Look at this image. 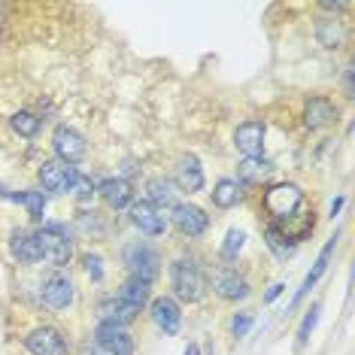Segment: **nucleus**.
<instances>
[{
  "label": "nucleus",
  "instance_id": "obj_1",
  "mask_svg": "<svg viewBox=\"0 0 355 355\" xmlns=\"http://www.w3.org/2000/svg\"><path fill=\"white\" fill-rule=\"evenodd\" d=\"M37 243H40V258L52 268H64L73 258V240L67 237V231L61 225H46L37 231Z\"/></svg>",
  "mask_w": 355,
  "mask_h": 355
},
{
  "label": "nucleus",
  "instance_id": "obj_2",
  "mask_svg": "<svg viewBox=\"0 0 355 355\" xmlns=\"http://www.w3.org/2000/svg\"><path fill=\"white\" fill-rule=\"evenodd\" d=\"M171 286H173V295L189 304L200 301V295H204V277H200V270L191 261L171 264Z\"/></svg>",
  "mask_w": 355,
  "mask_h": 355
},
{
  "label": "nucleus",
  "instance_id": "obj_3",
  "mask_svg": "<svg viewBox=\"0 0 355 355\" xmlns=\"http://www.w3.org/2000/svg\"><path fill=\"white\" fill-rule=\"evenodd\" d=\"M76 180H79L76 167L64 164V161H58V158L40 164V185H43L46 191H52V195H67V191H73Z\"/></svg>",
  "mask_w": 355,
  "mask_h": 355
},
{
  "label": "nucleus",
  "instance_id": "obj_4",
  "mask_svg": "<svg viewBox=\"0 0 355 355\" xmlns=\"http://www.w3.org/2000/svg\"><path fill=\"white\" fill-rule=\"evenodd\" d=\"M301 204H304V195L295 185H273L268 195H264V209H268L277 222L292 219L297 209H301Z\"/></svg>",
  "mask_w": 355,
  "mask_h": 355
},
{
  "label": "nucleus",
  "instance_id": "obj_5",
  "mask_svg": "<svg viewBox=\"0 0 355 355\" xmlns=\"http://www.w3.org/2000/svg\"><path fill=\"white\" fill-rule=\"evenodd\" d=\"M52 149H55V158L73 167L76 161H83V158H85L88 143H85V137L79 134L76 128L58 125V128H55V134H52Z\"/></svg>",
  "mask_w": 355,
  "mask_h": 355
},
{
  "label": "nucleus",
  "instance_id": "obj_6",
  "mask_svg": "<svg viewBox=\"0 0 355 355\" xmlns=\"http://www.w3.org/2000/svg\"><path fill=\"white\" fill-rule=\"evenodd\" d=\"M122 258H125L128 270H131V277L146 279V282H152V279L158 277L161 258H158V252H155V249H152L149 243H128L125 252H122Z\"/></svg>",
  "mask_w": 355,
  "mask_h": 355
},
{
  "label": "nucleus",
  "instance_id": "obj_7",
  "mask_svg": "<svg viewBox=\"0 0 355 355\" xmlns=\"http://www.w3.org/2000/svg\"><path fill=\"white\" fill-rule=\"evenodd\" d=\"M43 304L49 310H67L73 304V282H70L67 273L55 270L43 279Z\"/></svg>",
  "mask_w": 355,
  "mask_h": 355
},
{
  "label": "nucleus",
  "instance_id": "obj_8",
  "mask_svg": "<svg viewBox=\"0 0 355 355\" xmlns=\"http://www.w3.org/2000/svg\"><path fill=\"white\" fill-rule=\"evenodd\" d=\"M25 346H28L31 355H64L67 352V340H64V334L58 328H49V325L31 331V334L25 337Z\"/></svg>",
  "mask_w": 355,
  "mask_h": 355
},
{
  "label": "nucleus",
  "instance_id": "obj_9",
  "mask_svg": "<svg viewBox=\"0 0 355 355\" xmlns=\"http://www.w3.org/2000/svg\"><path fill=\"white\" fill-rule=\"evenodd\" d=\"M98 343L110 355H134L131 331H128L125 325H116V322H101L98 325Z\"/></svg>",
  "mask_w": 355,
  "mask_h": 355
},
{
  "label": "nucleus",
  "instance_id": "obj_10",
  "mask_svg": "<svg viewBox=\"0 0 355 355\" xmlns=\"http://www.w3.org/2000/svg\"><path fill=\"white\" fill-rule=\"evenodd\" d=\"M234 146L243 152L246 158H258L264 149V122L249 119V122L237 125V131H234Z\"/></svg>",
  "mask_w": 355,
  "mask_h": 355
},
{
  "label": "nucleus",
  "instance_id": "obj_11",
  "mask_svg": "<svg viewBox=\"0 0 355 355\" xmlns=\"http://www.w3.org/2000/svg\"><path fill=\"white\" fill-rule=\"evenodd\" d=\"M173 225L185 237H200L209 228V216L195 204H176L173 207Z\"/></svg>",
  "mask_w": 355,
  "mask_h": 355
},
{
  "label": "nucleus",
  "instance_id": "obj_12",
  "mask_svg": "<svg viewBox=\"0 0 355 355\" xmlns=\"http://www.w3.org/2000/svg\"><path fill=\"white\" fill-rule=\"evenodd\" d=\"M149 313H152V322H155L164 334H176L182 325V310L173 297H155L149 306Z\"/></svg>",
  "mask_w": 355,
  "mask_h": 355
},
{
  "label": "nucleus",
  "instance_id": "obj_13",
  "mask_svg": "<svg viewBox=\"0 0 355 355\" xmlns=\"http://www.w3.org/2000/svg\"><path fill=\"white\" fill-rule=\"evenodd\" d=\"M131 219L134 225L140 228L143 234H149V237H161L167 228V222H164V216H161V209H155L149 204V200H140V204H134L131 207Z\"/></svg>",
  "mask_w": 355,
  "mask_h": 355
},
{
  "label": "nucleus",
  "instance_id": "obj_14",
  "mask_svg": "<svg viewBox=\"0 0 355 355\" xmlns=\"http://www.w3.org/2000/svg\"><path fill=\"white\" fill-rule=\"evenodd\" d=\"M337 119V107L328 98H310L304 107V125L310 131H319V128H328Z\"/></svg>",
  "mask_w": 355,
  "mask_h": 355
},
{
  "label": "nucleus",
  "instance_id": "obj_15",
  "mask_svg": "<svg viewBox=\"0 0 355 355\" xmlns=\"http://www.w3.org/2000/svg\"><path fill=\"white\" fill-rule=\"evenodd\" d=\"M173 180L182 191H200L204 189V167H200V161L195 155H185V158H180V164H176Z\"/></svg>",
  "mask_w": 355,
  "mask_h": 355
},
{
  "label": "nucleus",
  "instance_id": "obj_16",
  "mask_svg": "<svg viewBox=\"0 0 355 355\" xmlns=\"http://www.w3.org/2000/svg\"><path fill=\"white\" fill-rule=\"evenodd\" d=\"M213 288L222 301H243V297H249V282L234 270L219 273V277L213 279Z\"/></svg>",
  "mask_w": 355,
  "mask_h": 355
},
{
  "label": "nucleus",
  "instance_id": "obj_17",
  "mask_svg": "<svg viewBox=\"0 0 355 355\" xmlns=\"http://www.w3.org/2000/svg\"><path fill=\"white\" fill-rule=\"evenodd\" d=\"M334 246H337V237H331L328 243L322 246V252H319V258H316V264H313V270H310V273H306V277H304V286L297 288V295H295L292 306H297V304H301V301H304V295L310 292V288L316 286V282H319L322 277H325V270H328V261H331V255H334Z\"/></svg>",
  "mask_w": 355,
  "mask_h": 355
},
{
  "label": "nucleus",
  "instance_id": "obj_18",
  "mask_svg": "<svg viewBox=\"0 0 355 355\" xmlns=\"http://www.w3.org/2000/svg\"><path fill=\"white\" fill-rule=\"evenodd\" d=\"M98 195L103 198V204L112 207V209H122V207H128L134 200V191H131V185H128L125 180H103L98 185Z\"/></svg>",
  "mask_w": 355,
  "mask_h": 355
},
{
  "label": "nucleus",
  "instance_id": "obj_19",
  "mask_svg": "<svg viewBox=\"0 0 355 355\" xmlns=\"http://www.w3.org/2000/svg\"><path fill=\"white\" fill-rule=\"evenodd\" d=\"M10 249H12V258L19 264H34V261H40L37 234H31V231H15L12 240H10Z\"/></svg>",
  "mask_w": 355,
  "mask_h": 355
},
{
  "label": "nucleus",
  "instance_id": "obj_20",
  "mask_svg": "<svg viewBox=\"0 0 355 355\" xmlns=\"http://www.w3.org/2000/svg\"><path fill=\"white\" fill-rule=\"evenodd\" d=\"M240 198H243V191H240V182L237 180H219L213 185V204L219 207V209H231V207H237L240 204Z\"/></svg>",
  "mask_w": 355,
  "mask_h": 355
},
{
  "label": "nucleus",
  "instance_id": "obj_21",
  "mask_svg": "<svg viewBox=\"0 0 355 355\" xmlns=\"http://www.w3.org/2000/svg\"><path fill=\"white\" fill-rule=\"evenodd\" d=\"M146 191H149V204L161 209V207H176V191H173V182L171 180H152L146 185Z\"/></svg>",
  "mask_w": 355,
  "mask_h": 355
},
{
  "label": "nucleus",
  "instance_id": "obj_22",
  "mask_svg": "<svg viewBox=\"0 0 355 355\" xmlns=\"http://www.w3.org/2000/svg\"><path fill=\"white\" fill-rule=\"evenodd\" d=\"M316 37L325 49H337V46L343 43V25L334 21V19H322L316 25Z\"/></svg>",
  "mask_w": 355,
  "mask_h": 355
},
{
  "label": "nucleus",
  "instance_id": "obj_23",
  "mask_svg": "<svg viewBox=\"0 0 355 355\" xmlns=\"http://www.w3.org/2000/svg\"><path fill=\"white\" fill-rule=\"evenodd\" d=\"M237 173H240V180H246V182H258V180H264V176L270 173V164L261 155L258 158H243V164L237 167Z\"/></svg>",
  "mask_w": 355,
  "mask_h": 355
},
{
  "label": "nucleus",
  "instance_id": "obj_24",
  "mask_svg": "<svg viewBox=\"0 0 355 355\" xmlns=\"http://www.w3.org/2000/svg\"><path fill=\"white\" fill-rule=\"evenodd\" d=\"M10 122H12V131L19 137H28V140H31V137H37V131H40V119L31 110H19Z\"/></svg>",
  "mask_w": 355,
  "mask_h": 355
},
{
  "label": "nucleus",
  "instance_id": "obj_25",
  "mask_svg": "<svg viewBox=\"0 0 355 355\" xmlns=\"http://www.w3.org/2000/svg\"><path fill=\"white\" fill-rule=\"evenodd\" d=\"M264 237H268V246L273 249V255H277V258H286L288 252H292V243H288L292 237H286L277 225H270V228L264 231Z\"/></svg>",
  "mask_w": 355,
  "mask_h": 355
},
{
  "label": "nucleus",
  "instance_id": "obj_26",
  "mask_svg": "<svg viewBox=\"0 0 355 355\" xmlns=\"http://www.w3.org/2000/svg\"><path fill=\"white\" fill-rule=\"evenodd\" d=\"M246 243V234L243 231H237V228H231L228 234H225V243H222V258H228V261H234V258L240 255V249H243Z\"/></svg>",
  "mask_w": 355,
  "mask_h": 355
},
{
  "label": "nucleus",
  "instance_id": "obj_27",
  "mask_svg": "<svg viewBox=\"0 0 355 355\" xmlns=\"http://www.w3.org/2000/svg\"><path fill=\"white\" fill-rule=\"evenodd\" d=\"M12 200L25 204V207H28V213L34 216V219H43V209H46V198H43V191H25V195H12Z\"/></svg>",
  "mask_w": 355,
  "mask_h": 355
},
{
  "label": "nucleus",
  "instance_id": "obj_28",
  "mask_svg": "<svg viewBox=\"0 0 355 355\" xmlns=\"http://www.w3.org/2000/svg\"><path fill=\"white\" fill-rule=\"evenodd\" d=\"M316 322H319V304H313L310 310H306L301 328H297V346H304L306 340H310V334H313V328H316Z\"/></svg>",
  "mask_w": 355,
  "mask_h": 355
},
{
  "label": "nucleus",
  "instance_id": "obj_29",
  "mask_svg": "<svg viewBox=\"0 0 355 355\" xmlns=\"http://www.w3.org/2000/svg\"><path fill=\"white\" fill-rule=\"evenodd\" d=\"M252 322H255L252 313H237V316L231 319V334L234 337H246V331L252 328Z\"/></svg>",
  "mask_w": 355,
  "mask_h": 355
},
{
  "label": "nucleus",
  "instance_id": "obj_30",
  "mask_svg": "<svg viewBox=\"0 0 355 355\" xmlns=\"http://www.w3.org/2000/svg\"><path fill=\"white\" fill-rule=\"evenodd\" d=\"M85 273L92 277L94 282H101L103 279V258L101 255H88L85 258Z\"/></svg>",
  "mask_w": 355,
  "mask_h": 355
},
{
  "label": "nucleus",
  "instance_id": "obj_31",
  "mask_svg": "<svg viewBox=\"0 0 355 355\" xmlns=\"http://www.w3.org/2000/svg\"><path fill=\"white\" fill-rule=\"evenodd\" d=\"M70 195H76L79 200H88V198L94 195V185H92V180L79 173V180H76V185H73V191H70Z\"/></svg>",
  "mask_w": 355,
  "mask_h": 355
},
{
  "label": "nucleus",
  "instance_id": "obj_32",
  "mask_svg": "<svg viewBox=\"0 0 355 355\" xmlns=\"http://www.w3.org/2000/svg\"><path fill=\"white\" fill-rule=\"evenodd\" d=\"M282 288H286V286H282V282H273V286L268 288V295H264V304H270V301H277V297L282 295Z\"/></svg>",
  "mask_w": 355,
  "mask_h": 355
},
{
  "label": "nucleus",
  "instance_id": "obj_33",
  "mask_svg": "<svg viewBox=\"0 0 355 355\" xmlns=\"http://www.w3.org/2000/svg\"><path fill=\"white\" fill-rule=\"evenodd\" d=\"M346 98H355V88H352V67H346Z\"/></svg>",
  "mask_w": 355,
  "mask_h": 355
},
{
  "label": "nucleus",
  "instance_id": "obj_34",
  "mask_svg": "<svg viewBox=\"0 0 355 355\" xmlns=\"http://www.w3.org/2000/svg\"><path fill=\"white\" fill-rule=\"evenodd\" d=\"M340 207H343V198H337V200H334V204H331V219H334V216H337V213H340Z\"/></svg>",
  "mask_w": 355,
  "mask_h": 355
},
{
  "label": "nucleus",
  "instance_id": "obj_35",
  "mask_svg": "<svg viewBox=\"0 0 355 355\" xmlns=\"http://www.w3.org/2000/svg\"><path fill=\"white\" fill-rule=\"evenodd\" d=\"M185 355H200V346H198V343H189V349H185Z\"/></svg>",
  "mask_w": 355,
  "mask_h": 355
}]
</instances>
